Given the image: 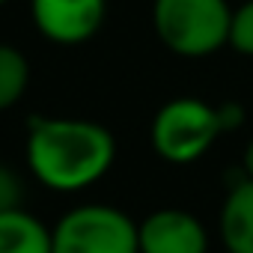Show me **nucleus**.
Here are the masks:
<instances>
[{"instance_id":"4","label":"nucleus","mask_w":253,"mask_h":253,"mask_svg":"<svg viewBox=\"0 0 253 253\" xmlns=\"http://www.w3.org/2000/svg\"><path fill=\"white\" fill-rule=\"evenodd\" d=\"M51 253H140L137 223L116 206H78L51 229Z\"/></svg>"},{"instance_id":"5","label":"nucleus","mask_w":253,"mask_h":253,"mask_svg":"<svg viewBox=\"0 0 253 253\" xmlns=\"http://www.w3.org/2000/svg\"><path fill=\"white\" fill-rule=\"evenodd\" d=\"M30 18L48 42L81 45L101 30L107 0H30Z\"/></svg>"},{"instance_id":"13","label":"nucleus","mask_w":253,"mask_h":253,"mask_svg":"<svg viewBox=\"0 0 253 253\" xmlns=\"http://www.w3.org/2000/svg\"><path fill=\"white\" fill-rule=\"evenodd\" d=\"M3 3H9V0H0V6H3Z\"/></svg>"},{"instance_id":"1","label":"nucleus","mask_w":253,"mask_h":253,"mask_svg":"<svg viewBox=\"0 0 253 253\" xmlns=\"http://www.w3.org/2000/svg\"><path fill=\"white\" fill-rule=\"evenodd\" d=\"M24 158L45 188L75 194L110 173L116 161V137L95 119L30 116Z\"/></svg>"},{"instance_id":"10","label":"nucleus","mask_w":253,"mask_h":253,"mask_svg":"<svg viewBox=\"0 0 253 253\" xmlns=\"http://www.w3.org/2000/svg\"><path fill=\"white\" fill-rule=\"evenodd\" d=\"M226 45L241 57H253V0H244L238 9H232Z\"/></svg>"},{"instance_id":"8","label":"nucleus","mask_w":253,"mask_h":253,"mask_svg":"<svg viewBox=\"0 0 253 253\" xmlns=\"http://www.w3.org/2000/svg\"><path fill=\"white\" fill-rule=\"evenodd\" d=\"M0 253H51V229L27 209L0 214Z\"/></svg>"},{"instance_id":"7","label":"nucleus","mask_w":253,"mask_h":253,"mask_svg":"<svg viewBox=\"0 0 253 253\" xmlns=\"http://www.w3.org/2000/svg\"><path fill=\"white\" fill-rule=\"evenodd\" d=\"M217 232L229 253H253V179L241 176L223 197Z\"/></svg>"},{"instance_id":"3","label":"nucleus","mask_w":253,"mask_h":253,"mask_svg":"<svg viewBox=\"0 0 253 253\" xmlns=\"http://www.w3.org/2000/svg\"><path fill=\"white\" fill-rule=\"evenodd\" d=\"M226 131L220 104H209L194 95H179L161 104L149 125V143L167 164L200 161L214 140Z\"/></svg>"},{"instance_id":"6","label":"nucleus","mask_w":253,"mask_h":253,"mask_svg":"<svg viewBox=\"0 0 253 253\" xmlns=\"http://www.w3.org/2000/svg\"><path fill=\"white\" fill-rule=\"evenodd\" d=\"M140 253H206L209 232L185 209H155L137 223Z\"/></svg>"},{"instance_id":"11","label":"nucleus","mask_w":253,"mask_h":253,"mask_svg":"<svg viewBox=\"0 0 253 253\" xmlns=\"http://www.w3.org/2000/svg\"><path fill=\"white\" fill-rule=\"evenodd\" d=\"M12 209H24V182L9 164L0 161V214Z\"/></svg>"},{"instance_id":"12","label":"nucleus","mask_w":253,"mask_h":253,"mask_svg":"<svg viewBox=\"0 0 253 253\" xmlns=\"http://www.w3.org/2000/svg\"><path fill=\"white\" fill-rule=\"evenodd\" d=\"M241 176L253 179V137H250V143L244 146V155H241Z\"/></svg>"},{"instance_id":"2","label":"nucleus","mask_w":253,"mask_h":253,"mask_svg":"<svg viewBox=\"0 0 253 253\" xmlns=\"http://www.w3.org/2000/svg\"><path fill=\"white\" fill-rule=\"evenodd\" d=\"M232 9L226 0H152V27L161 45L185 60L226 48Z\"/></svg>"},{"instance_id":"9","label":"nucleus","mask_w":253,"mask_h":253,"mask_svg":"<svg viewBox=\"0 0 253 253\" xmlns=\"http://www.w3.org/2000/svg\"><path fill=\"white\" fill-rule=\"evenodd\" d=\"M30 84V63L27 57L15 48L0 42V110L15 107Z\"/></svg>"}]
</instances>
